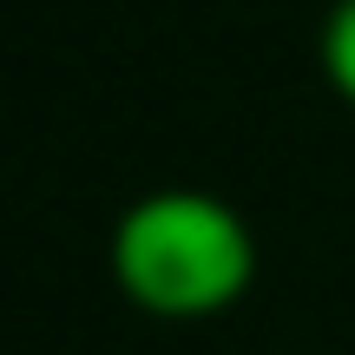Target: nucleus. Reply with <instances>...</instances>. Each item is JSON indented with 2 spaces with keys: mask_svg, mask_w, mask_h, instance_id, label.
Wrapping results in <instances>:
<instances>
[{
  "mask_svg": "<svg viewBox=\"0 0 355 355\" xmlns=\"http://www.w3.org/2000/svg\"><path fill=\"white\" fill-rule=\"evenodd\" d=\"M112 283L125 303L165 322L224 316L257 283V237L237 204L198 184L145 191L112 230Z\"/></svg>",
  "mask_w": 355,
  "mask_h": 355,
  "instance_id": "f257e3e1",
  "label": "nucleus"
},
{
  "mask_svg": "<svg viewBox=\"0 0 355 355\" xmlns=\"http://www.w3.org/2000/svg\"><path fill=\"white\" fill-rule=\"evenodd\" d=\"M316 60H322V79L336 86V99L355 105V0H336L329 7L322 40H316Z\"/></svg>",
  "mask_w": 355,
  "mask_h": 355,
  "instance_id": "f03ea898",
  "label": "nucleus"
}]
</instances>
